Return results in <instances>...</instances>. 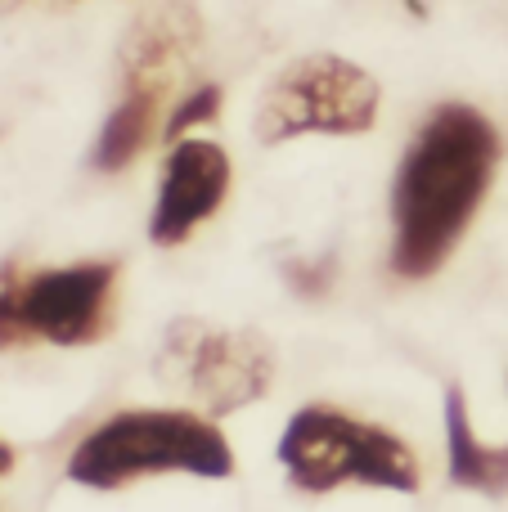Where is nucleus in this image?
Listing matches in <instances>:
<instances>
[{
	"label": "nucleus",
	"instance_id": "1",
	"mask_svg": "<svg viewBox=\"0 0 508 512\" xmlns=\"http://www.w3.org/2000/svg\"><path fill=\"white\" fill-rule=\"evenodd\" d=\"M500 167V131L473 104H441L419 122L392 176V270L432 279L477 221Z\"/></svg>",
	"mask_w": 508,
	"mask_h": 512
},
{
	"label": "nucleus",
	"instance_id": "2",
	"mask_svg": "<svg viewBox=\"0 0 508 512\" xmlns=\"http://www.w3.org/2000/svg\"><path fill=\"white\" fill-rule=\"evenodd\" d=\"M144 477H234V450L216 418L194 409H122L77 441L68 481L86 490H122Z\"/></svg>",
	"mask_w": 508,
	"mask_h": 512
},
{
	"label": "nucleus",
	"instance_id": "3",
	"mask_svg": "<svg viewBox=\"0 0 508 512\" xmlns=\"http://www.w3.org/2000/svg\"><path fill=\"white\" fill-rule=\"evenodd\" d=\"M275 459L288 472V481L306 495H333L342 486L414 495L423 481L419 459L405 445V436L369 423V418L342 414L333 405L297 409L279 432Z\"/></svg>",
	"mask_w": 508,
	"mask_h": 512
},
{
	"label": "nucleus",
	"instance_id": "4",
	"mask_svg": "<svg viewBox=\"0 0 508 512\" xmlns=\"http://www.w3.org/2000/svg\"><path fill=\"white\" fill-rule=\"evenodd\" d=\"M117 261H72L27 270L0 265V351L18 346H95L113 328Z\"/></svg>",
	"mask_w": 508,
	"mask_h": 512
},
{
	"label": "nucleus",
	"instance_id": "5",
	"mask_svg": "<svg viewBox=\"0 0 508 512\" xmlns=\"http://www.w3.org/2000/svg\"><path fill=\"white\" fill-rule=\"evenodd\" d=\"M153 378L171 396L221 418L257 405L275 382V351L257 328H230L212 319H171L153 351Z\"/></svg>",
	"mask_w": 508,
	"mask_h": 512
},
{
	"label": "nucleus",
	"instance_id": "6",
	"mask_svg": "<svg viewBox=\"0 0 508 512\" xmlns=\"http://www.w3.org/2000/svg\"><path fill=\"white\" fill-rule=\"evenodd\" d=\"M383 90L374 72L342 54H306L275 72L257 104V140L266 149L306 135H365L374 131Z\"/></svg>",
	"mask_w": 508,
	"mask_h": 512
},
{
	"label": "nucleus",
	"instance_id": "7",
	"mask_svg": "<svg viewBox=\"0 0 508 512\" xmlns=\"http://www.w3.org/2000/svg\"><path fill=\"white\" fill-rule=\"evenodd\" d=\"M230 153L216 140H189L171 144L167 162L158 176V198L149 212V243L153 248H180L198 234V225H207L221 212L225 194H230Z\"/></svg>",
	"mask_w": 508,
	"mask_h": 512
},
{
	"label": "nucleus",
	"instance_id": "8",
	"mask_svg": "<svg viewBox=\"0 0 508 512\" xmlns=\"http://www.w3.org/2000/svg\"><path fill=\"white\" fill-rule=\"evenodd\" d=\"M198 50H203V18L194 14V5L167 0L144 9L122 41V86L167 99L171 86L185 81L198 63Z\"/></svg>",
	"mask_w": 508,
	"mask_h": 512
},
{
	"label": "nucleus",
	"instance_id": "9",
	"mask_svg": "<svg viewBox=\"0 0 508 512\" xmlns=\"http://www.w3.org/2000/svg\"><path fill=\"white\" fill-rule=\"evenodd\" d=\"M446 459L450 481L486 499L508 495V445H486L468 418V400L459 387L446 391Z\"/></svg>",
	"mask_w": 508,
	"mask_h": 512
},
{
	"label": "nucleus",
	"instance_id": "10",
	"mask_svg": "<svg viewBox=\"0 0 508 512\" xmlns=\"http://www.w3.org/2000/svg\"><path fill=\"white\" fill-rule=\"evenodd\" d=\"M162 104H167V99L153 95V90L122 86V99L113 104V113L104 117V126H99V135H95L90 167L104 171V176L131 167V162L144 153V144L153 140V131H158Z\"/></svg>",
	"mask_w": 508,
	"mask_h": 512
},
{
	"label": "nucleus",
	"instance_id": "11",
	"mask_svg": "<svg viewBox=\"0 0 508 512\" xmlns=\"http://www.w3.org/2000/svg\"><path fill=\"white\" fill-rule=\"evenodd\" d=\"M221 104H225V90L216 86V81H198V86H189L185 95L171 104V113L162 117V140L167 144L189 140V131H198V126H207V122L221 117Z\"/></svg>",
	"mask_w": 508,
	"mask_h": 512
},
{
	"label": "nucleus",
	"instance_id": "12",
	"mask_svg": "<svg viewBox=\"0 0 508 512\" xmlns=\"http://www.w3.org/2000/svg\"><path fill=\"white\" fill-rule=\"evenodd\" d=\"M284 279H288V288H293L297 297L315 301V297H324V292L333 288V261L329 256H293V261L284 265Z\"/></svg>",
	"mask_w": 508,
	"mask_h": 512
},
{
	"label": "nucleus",
	"instance_id": "13",
	"mask_svg": "<svg viewBox=\"0 0 508 512\" xmlns=\"http://www.w3.org/2000/svg\"><path fill=\"white\" fill-rule=\"evenodd\" d=\"M9 468H14V450H9V441L0 436V477H9Z\"/></svg>",
	"mask_w": 508,
	"mask_h": 512
}]
</instances>
